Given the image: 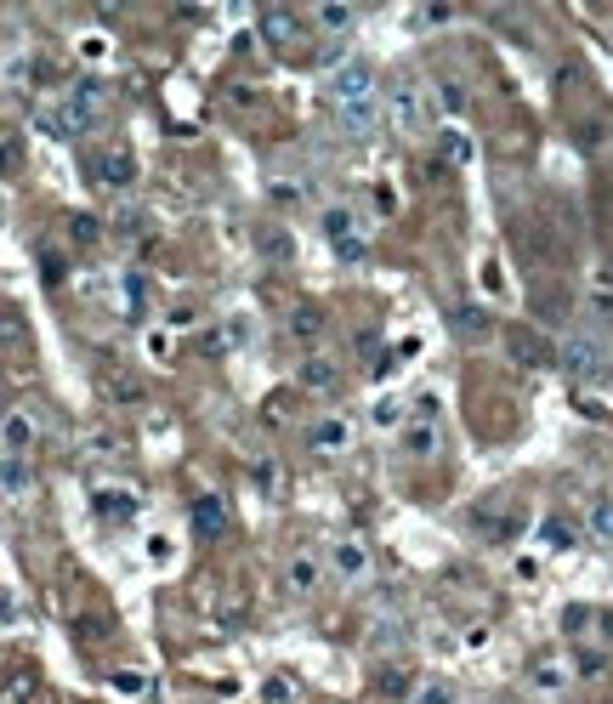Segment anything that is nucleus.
<instances>
[{"mask_svg": "<svg viewBox=\"0 0 613 704\" xmlns=\"http://www.w3.org/2000/svg\"><path fill=\"white\" fill-rule=\"evenodd\" d=\"M381 693H398V699L409 693V699H415V682H409L403 670H386V676H381Z\"/></svg>", "mask_w": 613, "mask_h": 704, "instance_id": "nucleus-33", "label": "nucleus"}, {"mask_svg": "<svg viewBox=\"0 0 613 704\" xmlns=\"http://www.w3.org/2000/svg\"><path fill=\"white\" fill-rule=\"evenodd\" d=\"M97 511H103V517H114V523H120V517H137V500H131V494H125V489H103V494H97Z\"/></svg>", "mask_w": 613, "mask_h": 704, "instance_id": "nucleus-22", "label": "nucleus"}, {"mask_svg": "<svg viewBox=\"0 0 613 704\" xmlns=\"http://www.w3.org/2000/svg\"><path fill=\"white\" fill-rule=\"evenodd\" d=\"M438 103L449 108V114H460V108H466V91H460V86H438Z\"/></svg>", "mask_w": 613, "mask_h": 704, "instance_id": "nucleus-34", "label": "nucleus"}, {"mask_svg": "<svg viewBox=\"0 0 613 704\" xmlns=\"http://www.w3.org/2000/svg\"><path fill=\"white\" fill-rule=\"evenodd\" d=\"M352 443V421H341V415H318L313 426H307V449L313 455H341Z\"/></svg>", "mask_w": 613, "mask_h": 704, "instance_id": "nucleus-8", "label": "nucleus"}, {"mask_svg": "<svg viewBox=\"0 0 613 704\" xmlns=\"http://www.w3.org/2000/svg\"><path fill=\"white\" fill-rule=\"evenodd\" d=\"M290 335H296V341H318V335H324V307H313V301L296 307V313H290Z\"/></svg>", "mask_w": 613, "mask_h": 704, "instance_id": "nucleus-20", "label": "nucleus"}, {"mask_svg": "<svg viewBox=\"0 0 613 704\" xmlns=\"http://www.w3.org/2000/svg\"><path fill=\"white\" fill-rule=\"evenodd\" d=\"M438 154H443V165H466V159H472V137L455 131V125H443V131H438Z\"/></svg>", "mask_w": 613, "mask_h": 704, "instance_id": "nucleus-19", "label": "nucleus"}, {"mask_svg": "<svg viewBox=\"0 0 613 704\" xmlns=\"http://www.w3.org/2000/svg\"><path fill=\"white\" fill-rule=\"evenodd\" d=\"M330 97H335V108L375 103V69H369V63H341V69L330 74Z\"/></svg>", "mask_w": 613, "mask_h": 704, "instance_id": "nucleus-4", "label": "nucleus"}, {"mask_svg": "<svg viewBox=\"0 0 613 704\" xmlns=\"http://www.w3.org/2000/svg\"><path fill=\"white\" fill-rule=\"evenodd\" d=\"M540 540H545V546H574V528H568V523H562V517H545V523H540Z\"/></svg>", "mask_w": 613, "mask_h": 704, "instance_id": "nucleus-29", "label": "nucleus"}, {"mask_svg": "<svg viewBox=\"0 0 613 704\" xmlns=\"http://www.w3.org/2000/svg\"><path fill=\"white\" fill-rule=\"evenodd\" d=\"M0 494H6V500L35 494V466H29L23 455H0Z\"/></svg>", "mask_w": 613, "mask_h": 704, "instance_id": "nucleus-11", "label": "nucleus"}, {"mask_svg": "<svg viewBox=\"0 0 613 704\" xmlns=\"http://www.w3.org/2000/svg\"><path fill=\"white\" fill-rule=\"evenodd\" d=\"M352 222H358V216L352 211H341V205H335V211H324V239H330L335 245V256H341V262H358V256H364V233L352 228Z\"/></svg>", "mask_w": 613, "mask_h": 704, "instance_id": "nucleus-6", "label": "nucleus"}, {"mask_svg": "<svg viewBox=\"0 0 613 704\" xmlns=\"http://www.w3.org/2000/svg\"><path fill=\"white\" fill-rule=\"evenodd\" d=\"M103 103H108V86H103V80H80V86L63 97V108H57V114H46L40 125H46L52 137H80V131L103 114Z\"/></svg>", "mask_w": 613, "mask_h": 704, "instance_id": "nucleus-1", "label": "nucleus"}, {"mask_svg": "<svg viewBox=\"0 0 613 704\" xmlns=\"http://www.w3.org/2000/svg\"><path fill=\"white\" fill-rule=\"evenodd\" d=\"M290 585H296V591H318V585H324V557H318V551H296V557H290Z\"/></svg>", "mask_w": 613, "mask_h": 704, "instance_id": "nucleus-15", "label": "nucleus"}, {"mask_svg": "<svg viewBox=\"0 0 613 704\" xmlns=\"http://www.w3.org/2000/svg\"><path fill=\"white\" fill-rule=\"evenodd\" d=\"M296 256V245H290V233H279V228H267L262 233V262H273V267H284Z\"/></svg>", "mask_w": 613, "mask_h": 704, "instance_id": "nucleus-23", "label": "nucleus"}, {"mask_svg": "<svg viewBox=\"0 0 613 704\" xmlns=\"http://www.w3.org/2000/svg\"><path fill=\"white\" fill-rule=\"evenodd\" d=\"M114 398H142V381H125V375H114Z\"/></svg>", "mask_w": 613, "mask_h": 704, "instance_id": "nucleus-36", "label": "nucleus"}, {"mask_svg": "<svg viewBox=\"0 0 613 704\" xmlns=\"http://www.w3.org/2000/svg\"><path fill=\"white\" fill-rule=\"evenodd\" d=\"M602 670H608V653H596V648L574 653V676H602Z\"/></svg>", "mask_w": 613, "mask_h": 704, "instance_id": "nucleus-31", "label": "nucleus"}, {"mask_svg": "<svg viewBox=\"0 0 613 704\" xmlns=\"http://www.w3.org/2000/svg\"><path fill=\"white\" fill-rule=\"evenodd\" d=\"M506 352L523 364V370H540V364H557V347L545 341V335H534V330H523V324H511L506 330Z\"/></svg>", "mask_w": 613, "mask_h": 704, "instance_id": "nucleus-7", "label": "nucleus"}, {"mask_svg": "<svg viewBox=\"0 0 613 704\" xmlns=\"http://www.w3.org/2000/svg\"><path fill=\"white\" fill-rule=\"evenodd\" d=\"M222 528H228L222 500H216V494H199V500H193V534H199V540H216Z\"/></svg>", "mask_w": 613, "mask_h": 704, "instance_id": "nucleus-13", "label": "nucleus"}, {"mask_svg": "<svg viewBox=\"0 0 613 704\" xmlns=\"http://www.w3.org/2000/svg\"><path fill=\"white\" fill-rule=\"evenodd\" d=\"M557 364L574 375V381H602V375H608V347H602L596 335H568L557 347Z\"/></svg>", "mask_w": 613, "mask_h": 704, "instance_id": "nucleus-3", "label": "nucleus"}, {"mask_svg": "<svg viewBox=\"0 0 613 704\" xmlns=\"http://www.w3.org/2000/svg\"><path fill=\"white\" fill-rule=\"evenodd\" d=\"M35 421H29V415H23V409H12V415H6V449H12V455H29V449H35Z\"/></svg>", "mask_w": 613, "mask_h": 704, "instance_id": "nucleus-18", "label": "nucleus"}, {"mask_svg": "<svg viewBox=\"0 0 613 704\" xmlns=\"http://www.w3.org/2000/svg\"><path fill=\"white\" fill-rule=\"evenodd\" d=\"M250 477H256V489H262V494H279V489H284L279 460H256V472H250Z\"/></svg>", "mask_w": 613, "mask_h": 704, "instance_id": "nucleus-28", "label": "nucleus"}, {"mask_svg": "<svg viewBox=\"0 0 613 704\" xmlns=\"http://www.w3.org/2000/svg\"><path fill=\"white\" fill-rule=\"evenodd\" d=\"M443 449V426L438 421H409V432H403V455L409 460H432Z\"/></svg>", "mask_w": 613, "mask_h": 704, "instance_id": "nucleus-12", "label": "nucleus"}, {"mask_svg": "<svg viewBox=\"0 0 613 704\" xmlns=\"http://www.w3.org/2000/svg\"><path fill=\"white\" fill-rule=\"evenodd\" d=\"M256 29H262V40H273V46H296L301 40V12H290V6H262Z\"/></svg>", "mask_w": 613, "mask_h": 704, "instance_id": "nucleus-10", "label": "nucleus"}, {"mask_svg": "<svg viewBox=\"0 0 613 704\" xmlns=\"http://www.w3.org/2000/svg\"><path fill=\"white\" fill-rule=\"evenodd\" d=\"M415 704H455V693H449V682H426L415 687Z\"/></svg>", "mask_w": 613, "mask_h": 704, "instance_id": "nucleus-32", "label": "nucleus"}, {"mask_svg": "<svg viewBox=\"0 0 613 704\" xmlns=\"http://www.w3.org/2000/svg\"><path fill=\"white\" fill-rule=\"evenodd\" d=\"M449 18H455L449 6H426V12H421V23H449Z\"/></svg>", "mask_w": 613, "mask_h": 704, "instance_id": "nucleus-37", "label": "nucleus"}, {"mask_svg": "<svg viewBox=\"0 0 613 704\" xmlns=\"http://www.w3.org/2000/svg\"><path fill=\"white\" fill-rule=\"evenodd\" d=\"M86 165L103 188H131V154L125 148H97V154H86Z\"/></svg>", "mask_w": 613, "mask_h": 704, "instance_id": "nucleus-9", "label": "nucleus"}, {"mask_svg": "<svg viewBox=\"0 0 613 704\" xmlns=\"http://www.w3.org/2000/svg\"><path fill=\"white\" fill-rule=\"evenodd\" d=\"M69 239L74 245H97V239H103V222H97V216H69Z\"/></svg>", "mask_w": 613, "mask_h": 704, "instance_id": "nucleus-25", "label": "nucleus"}, {"mask_svg": "<svg viewBox=\"0 0 613 704\" xmlns=\"http://www.w3.org/2000/svg\"><path fill=\"white\" fill-rule=\"evenodd\" d=\"M228 103H233V108H250V103H256V91H245V86H233V91H228Z\"/></svg>", "mask_w": 613, "mask_h": 704, "instance_id": "nucleus-38", "label": "nucleus"}, {"mask_svg": "<svg viewBox=\"0 0 613 704\" xmlns=\"http://www.w3.org/2000/svg\"><path fill=\"white\" fill-rule=\"evenodd\" d=\"M301 387H307V392H335V387H341V364L324 358V352L307 358V364H301Z\"/></svg>", "mask_w": 613, "mask_h": 704, "instance_id": "nucleus-14", "label": "nucleus"}, {"mask_svg": "<svg viewBox=\"0 0 613 704\" xmlns=\"http://www.w3.org/2000/svg\"><path fill=\"white\" fill-rule=\"evenodd\" d=\"M528 676H534L540 693H562V687H568V665H562L557 653H540V659L528 665Z\"/></svg>", "mask_w": 613, "mask_h": 704, "instance_id": "nucleus-16", "label": "nucleus"}, {"mask_svg": "<svg viewBox=\"0 0 613 704\" xmlns=\"http://www.w3.org/2000/svg\"><path fill=\"white\" fill-rule=\"evenodd\" d=\"M12 165H18V142L0 137V171H12Z\"/></svg>", "mask_w": 613, "mask_h": 704, "instance_id": "nucleus-35", "label": "nucleus"}, {"mask_svg": "<svg viewBox=\"0 0 613 704\" xmlns=\"http://www.w3.org/2000/svg\"><path fill=\"white\" fill-rule=\"evenodd\" d=\"M262 704H296V682H290V676H267V682H262Z\"/></svg>", "mask_w": 613, "mask_h": 704, "instance_id": "nucleus-26", "label": "nucleus"}, {"mask_svg": "<svg viewBox=\"0 0 613 704\" xmlns=\"http://www.w3.org/2000/svg\"><path fill=\"white\" fill-rule=\"evenodd\" d=\"M585 534L602 540V546H613V494H596L591 506H585Z\"/></svg>", "mask_w": 613, "mask_h": 704, "instance_id": "nucleus-17", "label": "nucleus"}, {"mask_svg": "<svg viewBox=\"0 0 613 704\" xmlns=\"http://www.w3.org/2000/svg\"><path fill=\"white\" fill-rule=\"evenodd\" d=\"M455 330L466 335V341H477V335H489V313H483V307H455Z\"/></svg>", "mask_w": 613, "mask_h": 704, "instance_id": "nucleus-24", "label": "nucleus"}, {"mask_svg": "<svg viewBox=\"0 0 613 704\" xmlns=\"http://www.w3.org/2000/svg\"><path fill=\"white\" fill-rule=\"evenodd\" d=\"M114 693H120V699H142V693H148V676H142V670H120V676H114Z\"/></svg>", "mask_w": 613, "mask_h": 704, "instance_id": "nucleus-30", "label": "nucleus"}, {"mask_svg": "<svg viewBox=\"0 0 613 704\" xmlns=\"http://www.w3.org/2000/svg\"><path fill=\"white\" fill-rule=\"evenodd\" d=\"M330 568L347 585H364L369 574H375V557H369V546L358 540V534H347V540H335V546H330Z\"/></svg>", "mask_w": 613, "mask_h": 704, "instance_id": "nucleus-5", "label": "nucleus"}, {"mask_svg": "<svg viewBox=\"0 0 613 704\" xmlns=\"http://www.w3.org/2000/svg\"><path fill=\"white\" fill-rule=\"evenodd\" d=\"M313 18L324 23V29H335V35H341V29H352V23H358V12H352V6H318Z\"/></svg>", "mask_w": 613, "mask_h": 704, "instance_id": "nucleus-27", "label": "nucleus"}, {"mask_svg": "<svg viewBox=\"0 0 613 704\" xmlns=\"http://www.w3.org/2000/svg\"><path fill=\"white\" fill-rule=\"evenodd\" d=\"M386 114H392V125H398L403 137H415V131H426V120H432V108H426V86H421V80H409V74H403L398 86L386 91Z\"/></svg>", "mask_w": 613, "mask_h": 704, "instance_id": "nucleus-2", "label": "nucleus"}, {"mask_svg": "<svg viewBox=\"0 0 613 704\" xmlns=\"http://www.w3.org/2000/svg\"><path fill=\"white\" fill-rule=\"evenodd\" d=\"M341 125H347L352 137H369V131L381 125V103H358V108H341Z\"/></svg>", "mask_w": 613, "mask_h": 704, "instance_id": "nucleus-21", "label": "nucleus"}]
</instances>
